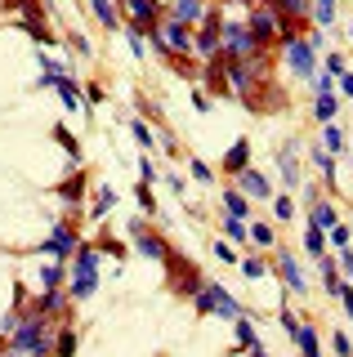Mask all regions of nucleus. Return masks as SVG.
<instances>
[{"label": "nucleus", "mask_w": 353, "mask_h": 357, "mask_svg": "<svg viewBox=\"0 0 353 357\" xmlns=\"http://www.w3.org/2000/svg\"><path fill=\"white\" fill-rule=\"evenodd\" d=\"M336 94H340V98H353V72L336 76Z\"/></svg>", "instance_id": "51"}, {"label": "nucleus", "mask_w": 353, "mask_h": 357, "mask_svg": "<svg viewBox=\"0 0 353 357\" xmlns=\"http://www.w3.org/2000/svg\"><path fill=\"white\" fill-rule=\"evenodd\" d=\"M331 349H336V357H353V344H349V335H345V331L331 335Z\"/></svg>", "instance_id": "49"}, {"label": "nucleus", "mask_w": 353, "mask_h": 357, "mask_svg": "<svg viewBox=\"0 0 353 357\" xmlns=\"http://www.w3.org/2000/svg\"><path fill=\"white\" fill-rule=\"evenodd\" d=\"M322 148H326L331 156H345V148H349V143H345V130H340L336 121H331V126H322Z\"/></svg>", "instance_id": "34"}, {"label": "nucleus", "mask_w": 353, "mask_h": 357, "mask_svg": "<svg viewBox=\"0 0 353 357\" xmlns=\"http://www.w3.org/2000/svg\"><path fill=\"white\" fill-rule=\"evenodd\" d=\"M63 282H68V264H45V268H40V290H68V286H63Z\"/></svg>", "instance_id": "28"}, {"label": "nucleus", "mask_w": 353, "mask_h": 357, "mask_svg": "<svg viewBox=\"0 0 353 357\" xmlns=\"http://www.w3.org/2000/svg\"><path fill=\"white\" fill-rule=\"evenodd\" d=\"M269 206H273V219H278V223H291L295 219V201L291 197H273Z\"/></svg>", "instance_id": "39"}, {"label": "nucleus", "mask_w": 353, "mask_h": 357, "mask_svg": "<svg viewBox=\"0 0 353 357\" xmlns=\"http://www.w3.org/2000/svg\"><path fill=\"white\" fill-rule=\"evenodd\" d=\"M126 232H130V241H135V250L143 255V259H152V264H170V245H165V237H157V232H152L143 219H130V223H126Z\"/></svg>", "instance_id": "6"}, {"label": "nucleus", "mask_w": 353, "mask_h": 357, "mask_svg": "<svg viewBox=\"0 0 353 357\" xmlns=\"http://www.w3.org/2000/svg\"><path fill=\"white\" fill-rule=\"evenodd\" d=\"M326 72L331 76H345L349 72V59H345V54H326Z\"/></svg>", "instance_id": "50"}, {"label": "nucleus", "mask_w": 353, "mask_h": 357, "mask_svg": "<svg viewBox=\"0 0 353 357\" xmlns=\"http://www.w3.org/2000/svg\"><path fill=\"white\" fill-rule=\"evenodd\" d=\"M206 0H170V9H165V18H174V22H183V27H197V22L206 18Z\"/></svg>", "instance_id": "16"}, {"label": "nucleus", "mask_w": 353, "mask_h": 357, "mask_svg": "<svg viewBox=\"0 0 353 357\" xmlns=\"http://www.w3.org/2000/svg\"><path fill=\"white\" fill-rule=\"evenodd\" d=\"M237 268H241V277H246V282H255V277L269 273V264H264L260 255H246V259H237Z\"/></svg>", "instance_id": "37"}, {"label": "nucleus", "mask_w": 353, "mask_h": 357, "mask_svg": "<svg viewBox=\"0 0 353 357\" xmlns=\"http://www.w3.org/2000/svg\"><path fill=\"white\" fill-rule=\"evenodd\" d=\"M336 223H340V215H336V206H331V201H313V206H308V228L331 232Z\"/></svg>", "instance_id": "22"}, {"label": "nucleus", "mask_w": 353, "mask_h": 357, "mask_svg": "<svg viewBox=\"0 0 353 357\" xmlns=\"http://www.w3.org/2000/svg\"><path fill=\"white\" fill-rule=\"evenodd\" d=\"M157 148H161L165 156H179V143H174V134H170V130H165V126L157 130Z\"/></svg>", "instance_id": "48"}, {"label": "nucleus", "mask_w": 353, "mask_h": 357, "mask_svg": "<svg viewBox=\"0 0 353 357\" xmlns=\"http://www.w3.org/2000/svg\"><path fill=\"white\" fill-rule=\"evenodd\" d=\"M250 357H269V353H264V349H250Z\"/></svg>", "instance_id": "60"}, {"label": "nucleus", "mask_w": 353, "mask_h": 357, "mask_svg": "<svg viewBox=\"0 0 353 357\" xmlns=\"http://www.w3.org/2000/svg\"><path fill=\"white\" fill-rule=\"evenodd\" d=\"M94 245H98V250H107V255H112V259H126V255H130V250H126V245H121L117 237H107V232H103V237H98Z\"/></svg>", "instance_id": "46"}, {"label": "nucleus", "mask_w": 353, "mask_h": 357, "mask_svg": "<svg viewBox=\"0 0 353 357\" xmlns=\"http://www.w3.org/2000/svg\"><path fill=\"white\" fill-rule=\"evenodd\" d=\"M278 326H282V335H286V340L295 344V335H300V317H295V312L286 308V304H282V312H278Z\"/></svg>", "instance_id": "40"}, {"label": "nucleus", "mask_w": 353, "mask_h": 357, "mask_svg": "<svg viewBox=\"0 0 353 357\" xmlns=\"http://www.w3.org/2000/svg\"><path fill=\"white\" fill-rule=\"evenodd\" d=\"M308 156H313V165H317V174H322V183L336 188V183H340V178H336V156H331L322 143H313V148H308Z\"/></svg>", "instance_id": "23"}, {"label": "nucleus", "mask_w": 353, "mask_h": 357, "mask_svg": "<svg viewBox=\"0 0 353 357\" xmlns=\"http://www.w3.org/2000/svg\"><path fill=\"white\" fill-rule=\"evenodd\" d=\"M345 282H349V286H353V277H345Z\"/></svg>", "instance_id": "62"}, {"label": "nucleus", "mask_w": 353, "mask_h": 357, "mask_svg": "<svg viewBox=\"0 0 353 357\" xmlns=\"http://www.w3.org/2000/svg\"><path fill=\"white\" fill-rule=\"evenodd\" d=\"M224 215H233L241 223H250V201L237 192V188H224Z\"/></svg>", "instance_id": "26"}, {"label": "nucleus", "mask_w": 353, "mask_h": 357, "mask_svg": "<svg viewBox=\"0 0 353 357\" xmlns=\"http://www.w3.org/2000/svg\"><path fill=\"white\" fill-rule=\"evenodd\" d=\"M94 290H98V245L81 241V250L72 255V286H68V295H72V304H81V299H90Z\"/></svg>", "instance_id": "2"}, {"label": "nucleus", "mask_w": 353, "mask_h": 357, "mask_svg": "<svg viewBox=\"0 0 353 357\" xmlns=\"http://www.w3.org/2000/svg\"><path fill=\"white\" fill-rule=\"evenodd\" d=\"M68 40H72V50L81 54V59H90V40H85V36H68Z\"/></svg>", "instance_id": "55"}, {"label": "nucleus", "mask_w": 353, "mask_h": 357, "mask_svg": "<svg viewBox=\"0 0 353 357\" xmlns=\"http://www.w3.org/2000/svg\"><path fill=\"white\" fill-rule=\"evenodd\" d=\"M76 250H81V232L72 228V219H59V223H54V232L36 245V255H50L54 264H72Z\"/></svg>", "instance_id": "5"}, {"label": "nucleus", "mask_w": 353, "mask_h": 357, "mask_svg": "<svg viewBox=\"0 0 353 357\" xmlns=\"http://www.w3.org/2000/svg\"><path fill=\"white\" fill-rule=\"evenodd\" d=\"M193 107L197 112H211V94H206V89H193Z\"/></svg>", "instance_id": "54"}, {"label": "nucleus", "mask_w": 353, "mask_h": 357, "mask_svg": "<svg viewBox=\"0 0 353 357\" xmlns=\"http://www.w3.org/2000/svg\"><path fill=\"white\" fill-rule=\"evenodd\" d=\"M94 103H103V89H98V85L85 89V107H94Z\"/></svg>", "instance_id": "57"}, {"label": "nucleus", "mask_w": 353, "mask_h": 357, "mask_svg": "<svg viewBox=\"0 0 353 357\" xmlns=\"http://www.w3.org/2000/svg\"><path fill=\"white\" fill-rule=\"evenodd\" d=\"M340 304H345V317L353 321V286L345 282V290H340Z\"/></svg>", "instance_id": "53"}, {"label": "nucleus", "mask_w": 353, "mask_h": 357, "mask_svg": "<svg viewBox=\"0 0 353 357\" xmlns=\"http://www.w3.org/2000/svg\"><path fill=\"white\" fill-rule=\"evenodd\" d=\"M31 308L45 312V317H68V312H72V295H68V290H40V299Z\"/></svg>", "instance_id": "17"}, {"label": "nucleus", "mask_w": 353, "mask_h": 357, "mask_svg": "<svg viewBox=\"0 0 353 357\" xmlns=\"http://www.w3.org/2000/svg\"><path fill=\"white\" fill-rule=\"evenodd\" d=\"M313 201H322V188H317V183H304V206H313Z\"/></svg>", "instance_id": "56"}, {"label": "nucleus", "mask_w": 353, "mask_h": 357, "mask_svg": "<svg viewBox=\"0 0 353 357\" xmlns=\"http://www.w3.org/2000/svg\"><path fill=\"white\" fill-rule=\"evenodd\" d=\"M0 357H23V353H18V349H5V353H0Z\"/></svg>", "instance_id": "59"}, {"label": "nucleus", "mask_w": 353, "mask_h": 357, "mask_svg": "<svg viewBox=\"0 0 353 357\" xmlns=\"http://www.w3.org/2000/svg\"><path fill=\"white\" fill-rule=\"evenodd\" d=\"M161 178H165V188H170V192H174V197H183V192H188V178H183L179 170H165Z\"/></svg>", "instance_id": "47"}, {"label": "nucleus", "mask_w": 353, "mask_h": 357, "mask_svg": "<svg viewBox=\"0 0 353 357\" xmlns=\"http://www.w3.org/2000/svg\"><path fill=\"white\" fill-rule=\"evenodd\" d=\"M59 197L72 201V206H81V201H85V174L76 170L72 178H63V183H59Z\"/></svg>", "instance_id": "30"}, {"label": "nucleus", "mask_w": 353, "mask_h": 357, "mask_svg": "<svg viewBox=\"0 0 353 357\" xmlns=\"http://www.w3.org/2000/svg\"><path fill=\"white\" fill-rule=\"evenodd\" d=\"M260 72L264 67H250V63H224V81L241 103H250V94H255V85H260Z\"/></svg>", "instance_id": "11"}, {"label": "nucleus", "mask_w": 353, "mask_h": 357, "mask_svg": "<svg viewBox=\"0 0 353 357\" xmlns=\"http://www.w3.org/2000/svg\"><path fill=\"white\" fill-rule=\"evenodd\" d=\"M54 139H59V148L72 156V165H81V139H76L68 126H54Z\"/></svg>", "instance_id": "33"}, {"label": "nucleus", "mask_w": 353, "mask_h": 357, "mask_svg": "<svg viewBox=\"0 0 353 357\" xmlns=\"http://www.w3.org/2000/svg\"><path fill=\"white\" fill-rule=\"evenodd\" d=\"M233 335H237V349H264L260 331H255V317H246V312H237V317H233Z\"/></svg>", "instance_id": "20"}, {"label": "nucleus", "mask_w": 353, "mask_h": 357, "mask_svg": "<svg viewBox=\"0 0 353 357\" xmlns=\"http://www.w3.org/2000/svg\"><path fill=\"white\" fill-rule=\"evenodd\" d=\"M135 197H139L143 215H157V197H152V188H148V183H135Z\"/></svg>", "instance_id": "44"}, {"label": "nucleus", "mask_w": 353, "mask_h": 357, "mask_svg": "<svg viewBox=\"0 0 353 357\" xmlns=\"http://www.w3.org/2000/svg\"><path fill=\"white\" fill-rule=\"evenodd\" d=\"M326 245H331V250H345V245H353V232H349V223H336V228L326 232Z\"/></svg>", "instance_id": "38"}, {"label": "nucleus", "mask_w": 353, "mask_h": 357, "mask_svg": "<svg viewBox=\"0 0 353 357\" xmlns=\"http://www.w3.org/2000/svg\"><path fill=\"white\" fill-rule=\"evenodd\" d=\"M237 192L246 201H273V197H278V192H273V178H264L260 170H250V165L237 174Z\"/></svg>", "instance_id": "14"}, {"label": "nucleus", "mask_w": 353, "mask_h": 357, "mask_svg": "<svg viewBox=\"0 0 353 357\" xmlns=\"http://www.w3.org/2000/svg\"><path fill=\"white\" fill-rule=\"evenodd\" d=\"M121 36H126V45H130V54H135L139 63L148 59V36H143L139 27H121Z\"/></svg>", "instance_id": "35"}, {"label": "nucleus", "mask_w": 353, "mask_h": 357, "mask_svg": "<svg viewBox=\"0 0 353 357\" xmlns=\"http://www.w3.org/2000/svg\"><path fill=\"white\" fill-rule=\"evenodd\" d=\"M282 54H286V72L300 76V81H308V76L317 72V50H313V45H308L304 36L282 40Z\"/></svg>", "instance_id": "9"}, {"label": "nucleus", "mask_w": 353, "mask_h": 357, "mask_svg": "<svg viewBox=\"0 0 353 357\" xmlns=\"http://www.w3.org/2000/svg\"><path fill=\"white\" fill-rule=\"evenodd\" d=\"M219 54H224L228 63L260 59V45H255V36H250L246 22H224V31H219Z\"/></svg>", "instance_id": "4"}, {"label": "nucleus", "mask_w": 353, "mask_h": 357, "mask_svg": "<svg viewBox=\"0 0 353 357\" xmlns=\"http://www.w3.org/2000/svg\"><path fill=\"white\" fill-rule=\"evenodd\" d=\"M250 241L255 245H278V232H273V223H246Z\"/></svg>", "instance_id": "36"}, {"label": "nucleus", "mask_w": 353, "mask_h": 357, "mask_svg": "<svg viewBox=\"0 0 353 357\" xmlns=\"http://www.w3.org/2000/svg\"><path fill=\"white\" fill-rule=\"evenodd\" d=\"M273 268H278V277L286 282V290H291V295H304V290H308V282H304V268H300V259H295V250H278Z\"/></svg>", "instance_id": "13"}, {"label": "nucleus", "mask_w": 353, "mask_h": 357, "mask_svg": "<svg viewBox=\"0 0 353 357\" xmlns=\"http://www.w3.org/2000/svg\"><path fill=\"white\" fill-rule=\"evenodd\" d=\"M219 5H250V0H219Z\"/></svg>", "instance_id": "58"}, {"label": "nucleus", "mask_w": 353, "mask_h": 357, "mask_svg": "<svg viewBox=\"0 0 353 357\" xmlns=\"http://www.w3.org/2000/svg\"><path fill=\"white\" fill-rule=\"evenodd\" d=\"M117 5H121V18H126V27H139L143 36H148V31L165 18L161 0H117Z\"/></svg>", "instance_id": "8"}, {"label": "nucleus", "mask_w": 353, "mask_h": 357, "mask_svg": "<svg viewBox=\"0 0 353 357\" xmlns=\"http://www.w3.org/2000/svg\"><path fill=\"white\" fill-rule=\"evenodd\" d=\"M224 232H228V241H233V245H241V241H250L246 223H241V219H233V215H224Z\"/></svg>", "instance_id": "41"}, {"label": "nucleus", "mask_w": 353, "mask_h": 357, "mask_svg": "<svg viewBox=\"0 0 353 357\" xmlns=\"http://www.w3.org/2000/svg\"><path fill=\"white\" fill-rule=\"evenodd\" d=\"M349 40H353V22H349Z\"/></svg>", "instance_id": "61"}, {"label": "nucleus", "mask_w": 353, "mask_h": 357, "mask_svg": "<svg viewBox=\"0 0 353 357\" xmlns=\"http://www.w3.org/2000/svg\"><path fill=\"white\" fill-rule=\"evenodd\" d=\"M349 72H353V63H349Z\"/></svg>", "instance_id": "63"}, {"label": "nucleus", "mask_w": 353, "mask_h": 357, "mask_svg": "<svg viewBox=\"0 0 353 357\" xmlns=\"http://www.w3.org/2000/svg\"><path fill=\"white\" fill-rule=\"evenodd\" d=\"M157 178H161V174H157V165H152V156H148V152H139V183H148V188H152Z\"/></svg>", "instance_id": "43"}, {"label": "nucleus", "mask_w": 353, "mask_h": 357, "mask_svg": "<svg viewBox=\"0 0 353 357\" xmlns=\"http://www.w3.org/2000/svg\"><path fill=\"white\" fill-rule=\"evenodd\" d=\"M9 349H18L23 357H54V335H50V317L36 308L23 312V321L9 335Z\"/></svg>", "instance_id": "1"}, {"label": "nucleus", "mask_w": 353, "mask_h": 357, "mask_svg": "<svg viewBox=\"0 0 353 357\" xmlns=\"http://www.w3.org/2000/svg\"><path fill=\"white\" fill-rule=\"evenodd\" d=\"M90 14L103 22L107 31H121V27H126V18H121V5H117V0H90Z\"/></svg>", "instance_id": "19"}, {"label": "nucleus", "mask_w": 353, "mask_h": 357, "mask_svg": "<svg viewBox=\"0 0 353 357\" xmlns=\"http://www.w3.org/2000/svg\"><path fill=\"white\" fill-rule=\"evenodd\" d=\"M130 134H135L139 152H152V148H157V130H152V126H148L143 116H135V121H130Z\"/></svg>", "instance_id": "29"}, {"label": "nucleus", "mask_w": 353, "mask_h": 357, "mask_svg": "<svg viewBox=\"0 0 353 357\" xmlns=\"http://www.w3.org/2000/svg\"><path fill=\"white\" fill-rule=\"evenodd\" d=\"M50 89H59V98H63V107H68V112H90V107H85V94L76 89L72 76H54Z\"/></svg>", "instance_id": "18"}, {"label": "nucleus", "mask_w": 353, "mask_h": 357, "mask_svg": "<svg viewBox=\"0 0 353 357\" xmlns=\"http://www.w3.org/2000/svg\"><path fill=\"white\" fill-rule=\"evenodd\" d=\"M250 36H255V45L260 50H269V45H282V22H278V14H273V9H250Z\"/></svg>", "instance_id": "12"}, {"label": "nucleus", "mask_w": 353, "mask_h": 357, "mask_svg": "<svg viewBox=\"0 0 353 357\" xmlns=\"http://www.w3.org/2000/svg\"><path fill=\"white\" fill-rule=\"evenodd\" d=\"M250 165V139H237L233 148L224 152V174H241Z\"/></svg>", "instance_id": "21"}, {"label": "nucleus", "mask_w": 353, "mask_h": 357, "mask_svg": "<svg viewBox=\"0 0 353 357\" xmlns=\"http://www.w3.org/2000/svg\"><path fill=\"white\" fill-rule=\"evenodd\" d=\"M188 174L197 178V183H215V174H211V165H206V161H202V156H193V161H188Z\"/></svg>", "instance_id": "45"}, {"label": "nucleus", "mask_w": 353, "mask_h": 357, "mask_svg": "<svg viewBox=\"0 0 353 357\" xmlns=\"http://www.w3.org/2000/svg\"><path fill=\"white\" fill-rule=\"evenodd\" d=\"M215 255L224 264H237V250H233V241H215Z\"/></svg>", "instance_id": "52"}, {"label": "nucleus", "mask_w": 353, "mask_h": 357, "mask_svg": "<svg viewBox=\"0 0 353 357\" xmlns=\"http://www.w3.org/2000/svg\"><path fill=\"white\" fill-rule=\"evenodd\" d=\"M336 112H340V94H317L313 98V121H317V126H331Z\"/></svg>", "instance_id": "25"}, {"label": "nucleus", "mask_w": 353, "mask_h": 357, "mask_svg": "<svg viewBox=\"0 0 353 357\" xmlns=\"http://www.w3.org/2000/svg\"><path fill=\"white\" fill-rule=\"evenodd\" d=\"M308 5H313V0H264V9H273L278 22H282V40L300 36V22L308 18Z\"/></svg>", "instance_id": "10"}, {"label": "nucleus", "mask_w": 353, "mask_h": 357, "mask_svg": "<svg viewBox=\"0 0 353 357\" xmlns=\"http://www.w3.org/2000/svg\"><path fill=\"white\" fill-rule=\"evenodd\" d=\"M278 174H282L286 188L304 183V174H300V143H286V148H278Z\"/></svg>", "instance_id": "15"}, {"label": "nucleus", "mask_w": 353, "mask_h": 357, "mask_svg": "<svg viewBox=\"0 0 353 357\" xmlns=\"http://www.w3.org/2000/svg\"><path fill=\"white\" fill-rule=\"evenodd\" d=\"M308 85H313V94H336V76H331V72H313Z\"/></svg>", "instance_id": "42"}, {"label": "nucleus", "mask_w": 353, "mask_h": 357, "mask_svg": "<svg viewBox=\"0 0 353 357\" xmlns=\"http://www.w3.org/2000/svg\"><path fill=\"white\" fill-rule=\"evenodd\" d=\"M112 206H117V192H112V188H98V197H94V206L85 210V219L103 223V215H107V210H112Z\"/></svg>", "instance_id": "31"}, {"label": "nucleus", "mask_w": 353, "mask_h": 357, "mask_svg": "<svg viewBox=\"0 0 353 357\" xmlns=\"http://www.w3.org/2000/svg\"><path fill=\"white\" fill-rule=\"evenodd\" d=\"M219 31H224V18H219V9H206V18L197 22L193 31V54L197 59H219Z\"/></svg>", "instance_id": "7"}, {"label": "nucleus", "mask_w": 353, "mask_h": 357, "mask_svg": "<svg viewBox=\"0 0 353 357\" xmlns=\"http://www.w3.org/2000/svg\"><path fill=\"white\" fill-rule=\"evenodd\" d=\"M326 250H331V245H326V232L322 228H304V255H308V259H322Z\"/></svg>", "instance_id": "32"}, {"label": "nucleus", "mask_w": 353, "mask_h": 357, "mask_svg": "<svg viewBox=\"0 0 353 357\" xmlns=\"http://www.w3.org/2000/svg\"><path fill=\"white\" fill-rule=\"evenodd\" d=\"M76 344H81V340H76V326L63 321V326L54 331V357H76Z\"/></svg>", "instance_id": "24"}, {"label": "nucleus", "mask_w": 353, "mask_h": 357, "mask_svg": "<svg viewBox=\"0 0 353 357\" xmlns=\"http://www.w3.org/2000/svg\"><path fill=\"white\" fill-rule=\"evenodd\" d=\"M308 18L317 22V31H331L336 27V0H313V5H308Z\"/></svg>", "instance_id": "27"}, {"label": "nucleus", "mask_w": 353, "mask_h": 357, "mask_svg": "<svg viewBox=\"0 0 353 357\" xmlns=\"http://www.w3.org/2000/svg\"><path fill=\"white\" fill-rule=\"evenodd\" d=\"M193 304H197L202 317H211V312H215V317H228V321H233L237 312H241V304L224 290V282H206V277H202V286L193 290Z\"/></svg>", "instance_id": "3"}]
</instances>
